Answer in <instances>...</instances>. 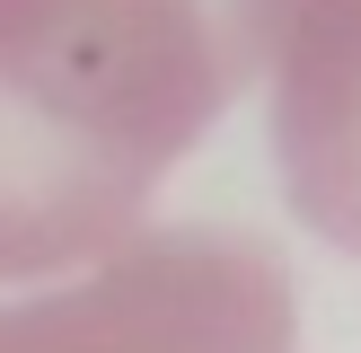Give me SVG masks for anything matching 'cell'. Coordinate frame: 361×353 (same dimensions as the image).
I'll use <instances>...</instances> for the list:
<instances>
[{"instance_id":"obj_1","label":"cell","mask_w":361,"mask_h":353,"mask_svg":"<svg viewBox=\"0 0 361 353\" xmlns=\"http://www.w3.org/2000/svg\"><path fill=\"white\" fill-rule=\"evenodd\" d=\"M71 0H0V274L62 239L71 186L53 159V71Z\"/></svg>"}]
</instances>
